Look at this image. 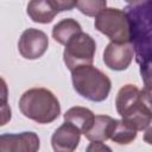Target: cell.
Masks as SVG:
<instances>
[{
    "instance_id": "1",
    "label": "cell",
    "mask_w": 152,
    "mask_h": 152,
    "mask_svg": "<svg viewBox=\"0 0 152 152\" xmlns=\"http://www.w3.org/2000/svg\"><path fill=\"white\" fill-rule=\"evenodd\" d=\"M116 110L122 120L137 131L150 127L152 113L150 108V90H139L133 84L124 86L115 100Z\"/></svg>"
},
{
    "instance_id": "9",
    "label": "cell",
    "mask_w": 152,
    "mask_h": 152,
    "mask_svg": "<svg viewBox=\"0 0 152 152\" xmlns=\"http://www.w3.org/2000/svg\"><path fill=\"white\" fill-rule=\"evenodd\" d=\"M81 138L80 129L72 124L65 121L59 126L51 138L52 148L56 152H71L78 146Z\"/></svg>"
},
{
    "instance_id": "19",
    "label": "cell",
    "mask_w": 152,
    "mask_h": 152,
    "mask_svg": "<svg viewBox=\"0 0 152 152\" xmlns=\"http://www.w3.org/2000/svg\"><path fill=\"white\" fill-rule=\"evenodd\" d=\"M125 1H127L128 4H132V5H137V4H139V2L147 1V0H125Z\"/></svg>"
},
{
    "instance_id": "11",
    "label": "cell",
    "mask_w": 152,
    "mask_h": 152,
    "mask_svg": "<svg viewBox=\"0 0 152 152\" xmlns=\"http://www.w3.org/2000/svg\"><path fill=\"white\" fill-rule=\"evenodd\" d=\"M57 13L49 0H30L27 5V14L34 23H51Z\"/></svg>"
},
{
    "instance_id": "6",
    "label": "cell",
    "mask_w": 152,
    "mask_h": 152,
    "mask_svg": "<svg viewBox=\"0 0 152 152\" xmlns=\"http://www.w3.org/2000/svg\"><path fill=\"white\" fill-rule=\"evenodd\" d=\"M49 46L48 36L37 28L25 30L18 42V50L26 59H37L42 57Z\"/></svg>"
},
{
    "instance_id": "17",
    "label": "cell",
    "mask_w": 152,
    "mask_h": 152,
    "mask_svg": "<svg viewBox=\"0 0 152 152\" xmlns=\"http://www.w3.org/2000/svg\"><path fill=\"white\" fill-rule=\"evenodd\" d=\"M11 116H12V113H11V108L8 103L1 102L0 103V126L6 125L11 120Z\"/></svg>"
},
{
    "instance_id": "10",
    "label": "cell",
    "mask_w": 152,
    "mask_h": 152,
    "mask_svg": "<svg viewBox=\"0 0 152 152\" xmlns=\"http://www.w3.org/2000/svg\"><path fill=\"white\" fill-rule=\"evenodd\" d=\"M115 119L107 115H95L91 127L84 133L86 138L89 141H106L110 137V132L113 128Z\"/></svg>"
},
{
    "instance_id": "13",
    "label": "cell",
    "mask_w": 152,
    "mask_h": 152,
    "mask_svg": "<svg viewBox=\"0 0 152 152\" xmlns=\"http://www.w3.org/2000/svg\"><path fill=\"white\" fill-rule=\"evenodd\" d=\"M81 31H82V27H81V25L75 19L66 18V19H63V20L58 21L53 26V28H52V37H53V39L57 43L65 45L66 42L72 36L77 34Z\"/></svg>"
},
{
    "instance_id": "12",
    "label": "cell",
    "mask_w": 152,
    "mask_h": 152,
    "mask_svg": "<svg viewBox=\"0 0 152 152\" xmlns=\"http://www.w3.org/2000/svg\"><path fill=\"white\" fill-rule=\"evenodd\" d=\"M94 113L86 107H72L64 114V121H68L76 126L81 133H86L93 125Z\"/></svg>"
},
{
    "instance_id": "14",
    "label": "cell",
    "mask_w": 152,
    "mask_h": 152,
    "mask_svg": "<svg viewBox=\"0 0 152 152\" xmlns=\"http://www.w3.org/2000/svg\"><path fill=\"white\" fill-rule=\"evenodd\" d=\"M109 138L116 144L127 145L137 138V129L126 124L124 120H115Z\"/></svg>"
},
{
    "instance_id": "15",
    "label": "cell",
    "mask_w": 152,
    "mask_h": 152,
    "mask_svg": "<svg viewBox=\"0 0 152 152\" xmlns=\"http://www.w3.org/2000/svg\"><path fill=\"white\" fill-rule=\"evenodd\" d=\"M107 0H77L76 6L81 13L88 17H95L106 7Z\"/></svg>"
},
{
    "instance_id": "3",
    "label": "cell",
    "mask_w": 152,
    "mask_h": 152,
    "mask_svg": "<svg viewBox=\"0 0 152 152\" xmlns=\"http://www.w3.org/2000/svg\"><path fill=\"white\" fill-rule=\"evenodd\" d=\"M71 80L74 89L82 97L94 102L106 100L112 88L109 77L91 64L72 69Z\"/></svg>"
},
{
    "instance_id": "16",
    "label": "cell",
    "mask_w": 152,
    "mask_h": 152,
    "mask_svg": "<svg viewBox=\"0 0 152 152\" xmlns=\"http://www.w3.org/2000/svg\"><path fill=\"white\" fill-rule=\"evenodd\" d=\"M57 12L70 11L76 6L77 0H49Z\"/></svg>"
},
{
    "instance_id": "18",
    "label": "cell",
    "mask_w": 152,
    "mask_h": 152,
    "mask_svg": "<svg viewBox=\"0 0 152 152\" xmlns=\"http://www.w3.org/2000/svg\"><path fill=\"white\" fill-rule=\"evenodd\" d=\"M7 99H8V88L6 82L0 77V103L7 102Z\"/></svg>"
},
{
    "instance_id": "8",
    "label": "cell",
    "mask_w": 152,
    "mask_h": 152,
    "mask_svg": "<svg viewBox=\"0 0 152 152\" xmlns=\"http://www.w3.org/2000/svg\"><path fill=\"white\" fill-rule=\"evenodd\" d=\"M133 59V48L128 43L110 42L103 52V62L112 70H125Z\"/></svg>"
},
{
    "instance_id": "2",
    "label": "cell",
    "mask_w": 152,
    "mask_h": 152,
    "mask_svg": "<svg viewBox=\"0 0 152 152\" xmlns=\"http://www.w3.org/2000/svg\"><path fill=\"white\" fill-rule=\"evenodd\" d=\"M19 109L26 118L38 124H50L61 113L57 97L45 88L26 90L19 100Z\"/></svg>"
},
{
    "instance_id": "4",
    "label": "cell",
    "mask_w": 152,
    "mask_h": 152,
    "mask_svg": "<svg viewBox=\"0 0 152 152\" xmlns=\"http://www.w3.org/2000/svg\"><path fill=\"white\" fill-rule=\"evenodd\" d=\"M95 28L114 43L131 42V25L126 12L118 8H103L96 14Z\"/></svg>"
},
{
    "instance_id": "5",
    "label": "cell",
    "mask_w": 152,
    "mask_h": 152,
    "mask_svg": "<svg viewBox=\"0 0 152 152\" xmlns=\"http://www.w3.org/2000/svg\"><path fill=\"white\" fill-rule=\"evenodd\" d=\"M96 50L95 40L84 32H78L72 36L65 44L63 59L69 70L81 65L91 64Z\"/></svg>"
},
{
    "instance_id": "7",
    "label": "cell",
    "mask_w": 152,
    "mask_h": 152,
    "mask_svg": "<svg viewBox=\"0 0 152 152\" xmlns=\"http://www.w3.org/2000/svg\"><path fill=\"white\" fill-rule=\"evenodd\" d=\"M38 150L39 138L34 132L0 135V152H36Z\"/></svg>"
}]
</instances>
